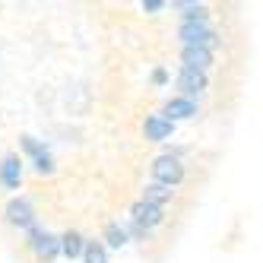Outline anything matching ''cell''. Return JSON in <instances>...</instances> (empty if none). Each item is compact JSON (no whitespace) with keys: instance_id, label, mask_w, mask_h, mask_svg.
<instances>
[{"instance_id":"5","label":"cell","mask_w":263,"mask_h":263,"mask_svg":"<svg viewBox=\"0 0 263 263\" xmlns=\"http://www.w3.org/2000/svg\"><path fill=\"white\" fill-rule=\"evenodd\" d=\"M130 219H134V225L140 232H149V229H156V225H162V210L153 203H146V200H137L134 206H130Z\"/></svg>"},{"instance_id":"6","label":"cell","mask_w":263,"mask_h":263,"mask_svg":"<svg viewBox=\"0 0 263 263\" xmlns=\"http://www.w3.org/2000/svg\"><path fill=\"white\" fill-rule=\"evenodd\" d=\"M0 184H4L7 191H20V184H23V159L16 153L0 159Z\"/></svg>"},{"instance_id":"18","label":"cell","mask_w":263,"mask_h":263,"mask_svg":"<svg viewBox=\"0 0 263 263\" xmlns=\"http://www.w3.org/2000/svg\"><path fill=\"white\" fill-rule=\"evenodd\" d=\"M165 4L162 0H143V10H149V13H156V10H162Z\"/></svg>"},{"instance_id":"3","label":"cell","mask_w":263,"mask_h":263,"mask_svg":"<svg viewBox=\"0 0 263 263\" xmlns=\"http://www.w3.org/2000/svg\"><path fill=\"white\" fill-rule=\"evenodd\" d=\"M181 42L184 48H210L216 42V32L210 29L206 20H197V23H181Z\"/></svg>"},{"instance_id":"15","label":"cell","mask_w":263,"mask_h":263,"mask_svg":"<svg viewBox=\"0 0 263 263\" xmlns=\"http://www.w3.org/2000/svg\"><path fill=\"white\" fill-rule=\"evenodd\" d=\"M32 162H35V172H39V175H54V159L48 156V149L42 156H35Z\"/></svg>"},{"instance_id":"8","label":"cell","mask_w":263,"mask_h":263,"mask_svg":"<svg viewBox=\"0 0 263 263\" xmlns=\"http://www.w3.org/2000/svg\"><path fill=\"white\" fill-rule=\"evenodd\" d=\"M213 64V51L210 48H181V67L184 70H200L206 73V67Z\"/></svg>"},{"instance_id":"10","label":"cell","mask_w":263,"mask_h":263,"mask_svg":"<svg viewBox=\"0 0 263 263\" xmlns=\"http://www.w3.org/2000/svg\"><path fill=\"white\" fill-rule=\"evenodd\" d=\"M178 89L184 92V99H191L194 92H203L206 89V73H200V70H184L181 67V73H178Z\"/></svg>"},{"instance_id":"7","label":"cell","mask_w":263,"mask_h":263,"mask_svg":"<svg viewBox=\"0 0 263 263\" xmlns=\"http://www.w3.org/2000/svg\"><path fill=\"white\" fill-rule=\"evenodd\" d=\"M197 115V102L194 99H172L165 108H162V115L159 118H165L168 124H175V121H187V118H194Z\"/></svg>"},{"instance_id":"9","label":"cell","mask_w":263,"mask_h":263,"mask_svg":"<svg viewBox=\"0 0 263 263\" xmlns=\"http://www.w3.org/2000/svg\"><path fill=\"white\" fill-rule=\"evenodd\" d=\"M143 134H146V140H153V143H162V140H168L175 134V124H168L165 118H159V115H149L146 118V124H143Z\"/></svg>"},{"instance_id":"14","label":"cell","mask_w":263,"mask_h":263,"mask_svg":"<svg viewBox=\"0 0 263 263\" xmlns=\"http://www.w3.org/2000/svg\"><path fill=\"white\" fill-rule=\"evenodd\" d=\"M83 263H108L105 244H99V241H86V248H83Z\"/></svg>"},{"instance_id":"16","label":"cell","mask_w":263,"mask_h":263,"mask_svg":"<svg viewBox=\"0 0 263 263\" xmlns=\"http://www.w3.org/2000/svg\"><path fill=\"white\" fill-rule=\"evenodd\" d=\"M20 146L26 149V153H29L32 159H35V156H42V153H45V143H39V140H35V137H23V140H20Z\"/></svg>"},{"instance_id":"1","label":"cell","mask_w":263,"mask_h":263,"mask_svg":"<svg viewBox=\"0 0 263 263\" xmlns=\"http://www.w3.org/2000/svg\"><path fill=\"white\" fill-rule=\"evenodd\" d=\"M184 181V165L178 156H159L153 162V184H162V187H178Z\"/></svg>"},{"instance_id":"11","label":"cell","mask_w":263,"mask_h":263,"mask_svg":"<svg viewBox=\"0 0 263 263\" xmlns=\"http://www.w3.org/2000/svg\"><path fill=\"white\" fill-rule=\"evenodd\" d=\"M58 241H61V254H64V257H70V260H73V257H83L86 238H83L80 232H64Z\"/></svg>"},{"instance_id":"13","label":"cell","mask_w":263,"mask_h":263,"mask_svg":"<svg viewBox=\"0 0 263 263\" xmlns=\"http://www.w3.org/2000/svg\"><path fill=\"white\" fill-rule=\"evenodd\" d=\"M105 241H108V248H124L127 244V229L118 222H108L105 225Z\"/></svg>"},{"instance_id":"2","label":"cell","mask_w":263,"mask_h":263,"mask_svg":"<svg viewBox=\"0 0 263 263\" xmlns=\"http://www.w3.org/2000/svg\"><path fill=\"white\" fill-rule=\"evenodd\" d=\"M4 216H7V222L13 225V229H23V232L35 229V206H32L29 197H13V200L7 203Z\"/></svg>"},{"instance_id":"12","label":"cell","mask_w":263,"mask_h":263,"mask_svg":"<svg viewBox=\"0 0 263 263\" xmlns=\"http://www.w3.org/2000/svg\"><path fill=\"white\" fill-rule=\"evenodd\" d=\"M143 200L162 210V206L172 200V191H168V187H162V184H149V187H146V194H143Z\"/></svg>"},{"instance_id":"4","label":"cell","mask_w":263,"mask_h":263,"mask_svg":"<svg viewBox=\"0 0 263 263\" xmlns=\"http://www.w3.org/2000/svg\"><path fill=\"white\" fill-rule=\"evenodd\" d=\"M29 248H32V254L39 257V260H54L61 254V241H58V235H51V232H42L39 225L35 229H29Z\"/></svg>"},{"instance_id":"17","label":"cell","mask_w":263,"mask_h":263,"mask_svg":"<svg viewBox=\"0 0 263 263\" xmlns=\"http://www.w3.org/2000/svg\"><path fill=\"white\" fill-rule=\"evenodd\" d=\"M153 83H156V86H165V83H168V73H165L162 67H159V70L153 73Z\"/></svg>"}]
</instances>
